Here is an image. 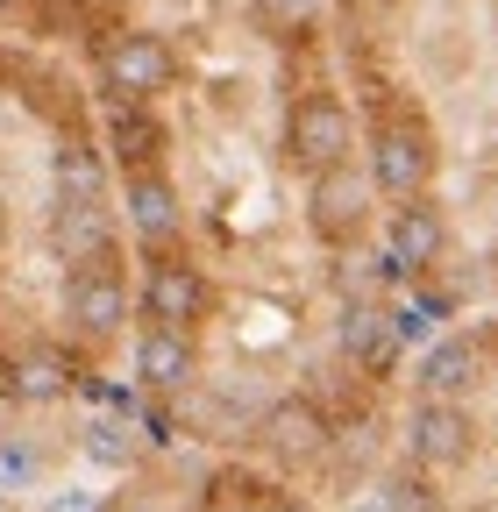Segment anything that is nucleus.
I'll use <instances>...</instances> for the list:
<instances>
[{"mask_svg": "<svg viewBox=\"0 0 498 512\" xmlns=\"http://www.w3.org/2000/svg\"><path fill=\"white\" fill-rule=\"evenodd\" d=\"M93 64H100L107 107H157L178 86V50L157 29H107L93 43Z\"/></svg>", "mask_w": 498, "mask_h": 512, "instance_id": "nucleus-1", "label": "nucleus"}, {"mask_svg": "<svg viewBox=\"0 0 498 512\" xmlns=\"http://www.w3.org/2000/svg\"><path fill=\"white\" fill-rule=\"evenodd\" d=\"M370 192H385L392 207H406V200H427V185H434V128L406 107H392L378 128H370V178H363Z\"/></svg>", "mask_w": 498, "mask_h": 512, "instance_id": "nucleus-2", "label": "nucleus"}, {"mask_svg": "<svg viewBox=\"0 0 498 512\" xmlns=\"http://www.w3.org/2000/svg\"><path fill=\"white\" fill-rule=\"evenodd\" d=\"M136 306H143V328H178V335H193L200 320H207V306H214V285H207V271H200L185 249H164V256H143Z\"/></svg>", "mask_w": 498, "mask_h": 512, "instance_id": "nucleus-3", "label": "nucleus"}, {"mask_svg": "<svg viewBox=\"0 0 498 512\" xmlns=\"http://www.w3.org/2000/svg\"><path fill=\"white\" fill-rule=\"evenodd\" d=\"M349 150H356V114H349L335 93H306V100H292V114H285V157H292L306 178L349 164Z\"/></svg>", "mask_w": 498, "mask_h": 512, "instance_id": "nucleus-4", "label": "nucleus"}, {"mask_svg": "<svg viewBox=\"0 0 498 512\" xmlns=\"http://www.w3.org/2000/svg\"><path fill=\"white\" fill-rule=\"evenodd\" d=\"M249 441H257L271 463H285V470H306V463H321L328 448H335V427L321 420V406H314V399L285 392V399H271V406L257 413Z\"/></svg>", "mask_w": 498, "mask_h": 512, "instance_id": "nucleus-5", "label": "nucleus"}, {"mask_svg": "<svg viewBox=\"0 0 498 512\" xmlns=\"http://www.w3.org/2000/svg\"><path fill=\"white\" fill-rule=\"evenodd\" d=\"M129 306H136V285L121 278L114 256H100V264H86V271L65 278V313H72V335L79 342H114L121 320H129Z\"/></svg>", "mask_w": 498, "mask_h": 512, "instance_id": "nucleus-6", "label": "nucleus"}, {"mask_svg": "<svg viewBox=\"0 0 498 512\" xmlns=\"http://www.w3.org/2000/svg\"><path fill=\"white\" fill-rule=\"evenodd\" d=\"M406 335H413V320H406V313H378V306H349V313H342V328H335L342 363H349L363 384H385V377L399 370Z\"/></svg>", "mask_w": 498, "mask_h": 512, "instance_id": "nucleus-7", "label": "nucleus"}, {"mask_svg": "<svg viewBox=\"0 0 498 512\" xmlns=\"http://www.w3.org/2000/svg\"><path fill=\"white\" fill-rule=\"evenodd\" d=\"M470 448H477V427H470L463 406H449V399H420V406H413V420H406V456H413V470L449 477V470L470 463Z\"/></svg>", "mask_w": 498, "mask_h": 512, "instance_id": "nucleus-8", "label": "nucleus"}, {"mask_svg": "<svg viewBox=\"0 0 498 512\" xmlns=\"http://www.w3.org/2000/svg\"><path fill=\"white\" fill-rule=\"evenodd\" d=\"M121 221H129V235H136V249H143V256L178 249V235H185L178 185H171L164 171H136V178H121Z\"/></svg>", "mask_w": 498, "mask_h": 512, "instance_id": "nucleus-9", "label": "nucleus"}, {"mask_svg": "<svg viewBox=\"0 0 498 512\" xmlns=\"http://www.w3.org/2000/svg\"><path fill=\"white\" fill-rule=\"evenodd\" d=\"M363 221H370V185L349 164L306 178V228H314L321 242H356Z\"/></svg>", "mask_w": 498, "mask_h": 512, "instance_id": "nucleus-10", "label": "nucleus"}, {"mask_svg": "<svg viewBox=\"0 0 498 512\" xmlns=\"http://www.w3.org/2000/svg\"><path fill=\"white\" fill-rule=\"evenodd\" d=\"M442 249H449V221H442V207H434V200L392 207V221H385V256H392L406 278L434 271V264H442Z\"/></svg>", "mask_w": 498, "mask_h": 512, "instance_id": "nucleus-11", "label": "nucleus"}, {"mask_svg": "<svg viewBox=\"0 0 498 512\" xmlns=\"http://www.w3.org/2000/svg\"><path fill=\"white\" fill-rule=\"evenodd\" d=\"M171 128L157 107H107V164H121V178L136 171H164Z\"/></svg>", "mask_w": 498, "mask_h": 512, "instance_id": "nucleus-12", "label": "nucleus"}, {"mask_svg": "<svg viewBox=\"0 0 498 512\" xmlns=\"http://www.w3.org/2000/svg\"><path fill=\"white\" fill-rule=\"evenodd\" d=\"M0 392L22 399V406L65 399V392H72V356H65V349H50V342H29V349H15L8 363H0Z\"/></svg>", "mask_w": 498, "mask_h": 512, "instance_id": "nucleus-13", "label": "nucleus"}, {"mask_svg": "<svg viewBox=\"0 0 498 512\" xmlns=\"http://www.w3.org/2000/svg\"><path fill=\"white\" fill-rule=\"evenodd\" d=\"M50 249H57V264H72V271H86V264H100V256H114V214H107V200H93V207L57 200Z\"/></svg>", "mask_w": 498, "mask_h": 512, "instance_id": "nucleus-14", "label": "nucleus"}, {"mask_svg": "<svg viewBox=\"0 0 498 512\" xmlns=\"http://www.w3.org/2000/svg\"><path fill=\"white\" fill-rule=\"evenodd\" d=\"M193 370H200L193 335H178V328H143L136 335V377L150 392H178V384H193Z\"/></svg>", "mask_w": 498, "mask_h": 512, "instance_id": "nucleus-15", "label": "nucleus"}, {"mask_svg": "<svg viewBox=\"0 0 498 512\" xmlns=\"http://www.w3.org/2000/svg\"><path fill=\"white\" fill-rule=\"evenodd\" d=\"M413 384H420V399H449V406H463V392L477 384V342H470V335L434 342V349L420 356Z\"/></svg>", "mask_w": 498, "mask_h": 512, "instance_id": "nucleus-16", "label": "nucleus"}, {"mask_svg": "<svg viewBox=\"0 0 498 512\" xmlns=\"http://www.w3.org/2000/svg\"><path fill=\"white\" fill-rule=\"evenodd\" d=\"M57 200H72V207L107 200V157H100L86 136H65V143H57Z\"/></svg>", "mask_w": 498, "mask_h": 512, "instance_id": "nucleus-17", "label": "nucleus"}, {"mask_svg": "<svg viewBox=\"0 0 498 512\" xmlns=\"http://www.w3.org/2000/svg\"><path fill=\"white\" fill-rule=\"evenodd\" d=\"M321 8H328V0H249V15H257L264 36H299Z\"/></svg>", "mask_w": 498, "mask_h": 512, "instance_id": "nucleus-18", "label": "nucleus"}, {"mask_svg": "<svg viewBox=\"0 0 498 512\" xmlns=\"http://www.w3.org/2000/svg\"><path fill=\"white\" fill-rule=\"evenodd\" d=\"M257 512H314V505L292 498V491H264V498H257Z\"/></svg>", "mask_w": 498, "mask_h": 512, "instance_id": "nucleus-19", "label": "nucleus"}, {"mask_svg": "<svg viewBox=\"0 0 498 512\" xmlns=\"http://www.w3.org/2000/svg\"><path fill=\"white\" fill-rule=\"evenodd\" d=\"M484 349H491V363H498V320H491V335H484Z\"/></svg>", "mask_w": 498, "mask_h": 512, "instance_id": "nucleus-20", "label": "nucleus"}, {"mask_svg": "<svg viewBox=\"0 0 498 512\" xmlns=\"http://www.w3.org/2000/svg\"><path fill=\"white\" fill-rule=\"evenodd\" d=\"M0 15H15V0H0Z\"/></svg>", "mask_w": 498, "mask_h": 512, "instance_id": "nucleus-21", "label": "nucleus"}, {"mask_svg": "<svg viewBox=\"0 0 498 512\" xmlns=\"http://www.w3.org/2000/svg\"><path fill=\"white\" fill-rule=\"evenodd\" d=\"M0 249H8V221H0Z\"/></svg>", "mask_w": 498, "mask_h": 512, "instance_id": "nucleus-22", "label": "nucleus"}]
</instances>
